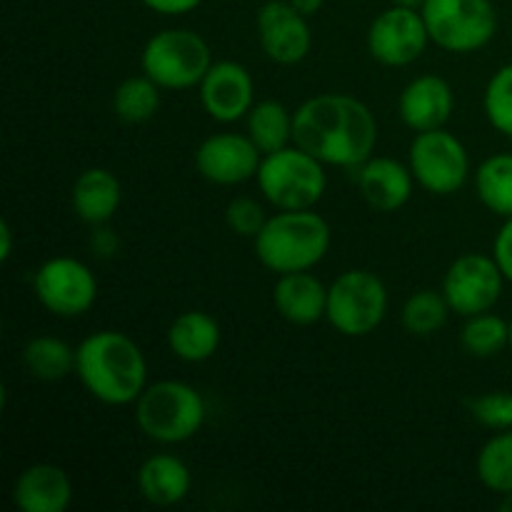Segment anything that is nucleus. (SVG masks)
<instances>
[{"label": "nucleus", "mask_w": 512, "mask_h": 512, "mask_svg": "<svg viewBox=\"0 0 512 512\" xmlns=\"http://www.w3.org/2000/svg\"><path fill=\"white\" fill-rule=\"evenodd\" d=\"M293 143L333 168H360L378 145V120L360 98L320 93L295 110Z\"/></svg>", "instance_id": "nucleus-1"}, {"label": "nucleus", "mask_w": 512, "mask_h": 512, "mask_svg": "<svg viewBox=\"0 0 512 512\" xmlns=\"http://www.w3.org/2000/svg\"><path fill=\"white\" fill-rule=\"evenodd\" d=\"M75 375L98 403L135 405L148 388V360L130 335L98 330L75 348Z\"/></svg>", "instance_id": "nucleus-2"}, {"label": "nucleus", "mask_w": 512, "mask_h": 512, "mask_svg": "<svg viewBox=\"0 0 512 512\" xmlns=\"http://www.w3.org/2000/svg\"><path fill=\"white\" fill-rule=\"evenodd\" d=\"M330 243L333 230L313 208L278 210L253 238L260 265L278 275L313 270L328 255Z\"/></svg>", "instance_id": "nucleus-3"}, {"label": "nucleus", "mask_w": 512, "mask_h": 512, "mask_svg": "<svg viewBox=\"0 0 512 512\" xmlns=\"http://www.w3.org/2000/svg\"><path fill=\"white\" fill-rule=\"evenodd\" d=\"M205 423V400L183 380L150 383L135 400V425L160 445H178L195 438Z\"/></svg>", "instance_id": "nucleus-4"}, {"label": "nucleus", "mask_w": 512, "mask_h": 512, "mask_svg": "<svg viewBox=\"0 0 512 512\" xmlns=\"http://www.w3.org/2000/svg\"><path fill=\"white\" fill-rule=\"evenodd\" d=\"M255 180L275 210L315 208L328 190L325 163L295 143L263 155Z\"/></svg>", "instance_id": "nucleus-5"}, {"label": "nucleus", "mask_w": 512, "mask_h": 512, "mask_svg": "<svg viewBox=\"0 0 512 512\" xmlns=\"http://www.w3.org/2000/svg\"><path fill=\"white\" fill-rule=\"evenodd\" d=\"M213 65L208 40L190 28H165L150 35L140 68L163 90L198 88Z\"/></svg>", "instance_id": "nucleus-6"}, {"label": "nucleus", "mask_w": 512, "mask_h": 512, "mask_svg": "<svg viewBox=\"0 0 512 512\" xmlns=\"http://www.w3.org/2000/svg\"><path fill=\"white\" fill-rule=\"evenodd\" d=\"M388 308V288L370 270H345L328 285L325 320L345 338H365L375 333L383 325Z\"/></svg>", "instance_id": "nucleus-7"}, {"label": "nucleus", "mask_w": 512, "mask_h": 512, "mask_svg": "<svg viewBox=\"0 0 512 512\" xmlns=\"http://www.w3.org/2000/svg\"><path fill=\"white\" fill-rule=\"evenodd\" d=\"M420 13L428 25L430 43L445 53H478L498 33L493 0H425Z\"/></svg>", "instance_id": "nucleus-8"}, {"label": "nucleus", "mask_w": 512, "mask_h": 512, "mask_svg": "<svg viewBox=\"0 0 512 512\" xmlns=\"http://www.w3.org/2000/svg\"><path fill=\"white\" fill-rule=\"evenodd\" d=\"M415 183L430 195H455L470 178V155L458 135L445 128L415 133L408 150Z\"/></svg>", "instance_id": "nucleus-9"}, {"label": "nucleus", "mask_w": 512, "mask_h": 512, "mask_svg": "<svg viewBox=\"0 0 512 512\" xmlns=\"http://www.w3.org/2000/svg\"><path fill=\"white\" fill-rule=\"evenodd\" d=\"M33 293L48 313L78 318L98 300V278L83 260L58 255L45 260L33 273Z\"/></svg>", "instance_id": "nucleus-10"}, {"label": "nucleus", "mask_w": 512, "mask_h": 512, "mask_svg": "<svg viewBox=\"0 0 512 512\" xmlns=\"http://www.w3.org/2000/svg\"><path fill=\"white\" fill-rule=\"evenodd\" d=\"M505 275L493 255L465 253L450 263L443 278V295L460 318L488 313L503 298Z\"/></svg>", "instance_id": "nucleus-11"}, {"label": "nucleus", "mask_w": 512, "mask_h": 512, "mask_svg": "<svg viewBox=\"0 0 512 512\" xmlns=\"http://www.w3.org/2000/svg\"><path fill=\"white\" fill-rule=\"evenodd\" d=\"M368 53L385 68H405L423 58L430 43L428 25L418 8L393 3L380 10L368 28Z\"/></svg>", "instance_id": "nucleus-12"}, {"label": "nucleus", "mask_w": 512, "mask_h": 512, "mask_svg": "<svg viewBox=\"0 0 512 512\" xmlns=\"http://www.w3.org/2000/svg\"><path fill=\"white\" fill-rule=\"evenodd\" d=\"M255 33L260 50L278 65H298L313 48L308 18L288 0H265L255 13Z\"/></svg>", "instance_id": "nucleus-13"}, {"label": "nucleus", "mask_w": 512, "mask_h": 512, "mask_svg": "<svg viewBox=\"0 0 512 512\" xmlns=\"http://www.w3.org/2000/svg\"><path fill=\"white\" fill-rule=\"evenodd\" d=\"M260 163H263V153L248 133L208 135L195 150V170L200 178L213 185H225V188L253 180Z\"/></svg>", "instance_id": "nucleus-14"}, {"label": "nucleus", "mask_w": 512, "mask_h": 512, "mask_svg": "<svg viewBox=\"0 0 512 512\" xmlns=\"http://www.w3.org/2000/svg\"><path fill=\"white\" fill-rule=\"evenodd\" d=\"M198 90L200 105L215 123H238L255 105L253 75L235 60H213Z\"/></svg>", "instance_id": "nucleus-15"}, {"label": "nucleus", "mask_w": 512, "mask_h": 512, "mask_svg": "<svg viewBox=\"0 0 512 512\" xmlns=\"http://www.w3.org/2000/svg\"><path fill=\"white\" fill-rule=\"evenodd\" d=\"M455 110L453 85L435 73L418 75L403 88L398 98V115L405 128L415 133L445 128Z\"/></svg>", "instance_id": "nucleus-16"}, {"label": "nucleus", "mask_w": 512, "mask_h": 512, "mask_svg": "<svg viewBox=\"0 0 512 512\" xmlns=\"http://www.w3.org/2000/svg\"><path fill=\"white\" fill-rule=\"evenodd\" d=\"M358 170L360 195L375 213H398L408 205L415 188L410 165L385 155H373Z\"/></svg>", "instance_id": "nucleus-17"}, {"label": "nucleus", "mask_w": 512, "mask_h": 512, "mask_svg": "<svg viewBox=\"0 0 512 512\" xmlns=\"http://www.w3.org/2000/svg\"><path fill=\"white\" fill-rule=\"evenodd\" d=\"M20 512H65L73 503V483L55 463H33L15 478L10 490Z\"/></svg>", "instance_id": "nucleus-18"}, {"label": "nucleus", "mask_w": 512, "mask_h": 512, "mask_svg": "<svg viewBox=\"0 0 512 512\" xmlns=\"http://www.w3.org/2000/svg\"><path fill=\"white\" fill-rule=\"evenodd\" d=\"M273 305L290 325H315L328 310V285L310 270L278 275L273 285Z\"/></svg>", "instance_id": "nucleus-19"}, {"label": "nucleus", "mask_w": 512, "mask_h": 512, "mask_svg": "<svg viewBox=\"0 0 512 512\" xmlns=\"http://www.w3.org/2000/svg\"><path fill=\"white\" fill-rule=\"evenodd\" d=\"M123 203V185L108 168H88L75 178L70 190L73 213L88 225H105L113 220Z\"/></svg>", "instance_id": "nucleus-20"}, {"label": "nucleus", "mask_w": 512, "mask_h": 512, "mask_svg": "<svg viewBox=\"0 0 512 512\" xmlns=\"http://www.w3.org/2000/svg\"><path fill=\"white\" fill-rule=\"evenodd\" d=\"M190 488H193V475L178 455H150L138 468L140 498L155 508H170V505L183 503Z\"/></svg>", "instance_id": "nucleus-21"}, {"label": "nucleus", "mask_w": 512, "mask_h": 512, "mask_svg": "<svg viewBox=\"0 0 512 512\" xmlns=\"http://www.w3.org/2000/svg\"><path fill=\"white\" fill-rule=\"evenodd\" d=\"M223 343L220 323L203 310H185L170 323L168 348L183 363H205Z\"/></svg>", "instance_id": "nucleus-22"}, {"label": "nucleus", "mask_w": 512, "mask_h": 512, "mask_svg": "<svg viewBox=\"0 0 512 512\" xmlns=\"http://www.w3.org/2000/svg\"><path fill=\"white\" fill-rule=\"evenodd\" d=\"M248 135L263 155L293 145L295 113H290L280 100H260L248 113Z\"/></svg>", "instance_id": "nucleus-23"}, {"label": "nucleus", "mask_w": 512, "mask_h": 512, "mask_svg": "<svg viewBox=\"0 0 512 512\" xmlns=\"http://www.w3.org/2000/svg\"><path fill=\"white\" fill-rule=\"evenodd\" d=\"M23 365L35 380L55 383L75 373V348L55 335H35L25 343Z\"/></svg>", "instance_id": "nucleus-24"}, {"label": "nucleus", "mask_w": 512, "mask_h": 512, "mask_svg": "<svg viewBox=\"0 0 512 512\" xmlns=\"http://www.w3.org/2000/svg\"><path fill=\"white\" fill-rule=\"evenodd\" d=\"M478 200L498 218H512V153L490 155L475 170Z\"/></svg>", "instance_id": "nucleus-25"}, {"label": "nucleus", "mask_w": 512, "mask_h": 512, "mask_svg": "<svg viewBox=\"0 0 512 512\" xmlns=\"http://www.w3.org/2000/svg\"><path fill=\"white\" fill-rule=\"evenodd\" d=\"M160 85L155 83L148 75H130L123 83L115 88L113 93V113L118 115V120L130 125L148 123L150 118H155V113L160 110Z\"/></svg>", "instance_id": "nucleus-26"}, {"label": "nucleus", "mask_w": 512, "mask_h": 512, "mask_svg": "<svg viewBox=\"0 0 512 512\" xmlns=\"http://www.w3.org/2000/svg\"><path fill=\"white\" fill-rule=\"evenodd\" d=\"M460 345L473 358H495L503 350H510V320L500 318L493 310L470 315L460 330Z\"/></svg>", "instance_id": "nucleus-27"}, {"label": "nucleus", "mask_w": 512, "mask_h": 512, "mask_svg": "<svg viewBox=\"0 0 512 512\" xmlns=\"http://www.w3.org/2000/svg\"><path fill=\"white\" fill-rule=\"evenodd\" d=\"M478 480L495 495L512 493V428L495 433L475 460Z\"/></svg>", "instance_id": "nucleus-28"}, {"label": "nucleus", "mask_w": 512, "mask_h": 512, "mask_svg": "<svg viewBox=\"0 0 512 512\" xmlns=\"http://www.w3.org/2000/svg\"><path fill=\"white\" fill-rule=\"evenodd\" d=\"M450 305L445 300L443 290H415L403 305V328L408 330L415 338H430V335L438 333L440 328H445L450 318Z\"/></svg>", "instance_id": "nucleus-29"}, {"label": "nucleus", "mask_w": 512, "mask_h": 512, "mask_svg": "<svg viewBox=\"0 0 512 512\" xmlns=\"http://www.w3.org/2000/svg\"><path fill=\"white\" fill-rule=\"evenodd\" d=\"M483 110L500 135L512 138V63H505L490 75L483 93Z\"/></svg>", "instance_id": "nucleus-30"}, {"label": "nucleus", "mask_w": 512, "mask_h": 512, "mask_svg": "<svg viewBox=\"0 0 512 512\" xmlns=\"http://www.w3.org/2000/svg\"><path fill=\"white\" fill-rule=\"evenodd\" d=\"M470 415L483 428L500 433L512 428V390H490L468 400Z\"/></svg>", "instance_id": "nucleus-31"}, {"label": "nucleus", "mask_w": 512, "mask_h": 512, "mask_svg": "<svg viewBox=\"0 0 512 512\" xmlns=\"http://www.w3.org/2000/svg\"><path fill=\"white\" fill-rule=\"evenodd\" d=\"M225 223L240 238H255L263 230V225L268 223V215H265V208L258 200L248 198V195H238L225 208Z\"/></svg>", "instance_id": "nucleus-32"}, {"label": "nucleus", "mask_w": 512, "mask_h": 512, "mask_svg": "<svg viewBox=\"0 0 512 512\" xmlns=\"http://www.w3.org/2000/svg\"><path fill=\"white\" fill-rule=\"evenodd\" d=\"M493 258L498 260L505 280L512 283V218H505L493 240Z\"/></svg>", "instance_id": "nucleus-33"}, {"label": "nucleus", "mask_w": 512, "mask_h": 512, "mask_svg": "<svg viewBox=\"0 0 512 512\" xmlns=\"http://www.w3.org/2000/svg\"><path fill=\"white\" fill-rule=\"evenodd\" d=\"M140 3H143L148 10H153V13L175 18V15L193 13L195 8H200L203 0H140Z\"/></svg>", "instance_id": "nucleus-34"}, {"label": "nucleus", "mask_w": 512, "mask_h": 512, "mask_svg": "<svg viewBox=\"0 0 512 512\" xmlns=\"http://www.w3.org/2000/svg\"><path fill=\"white\" fill-rule=\"evenodd\" d=\"M90 248H93V253L98 255V258H110V255L118 250V235L108 228V223L95 225L93 238H90Z\"/></svg>", "instance_id": "nucleus-35"}, {"label": "nucleus", "mask_w": 512, "mask_h": 512, "mask_svg": "<svg viewBox=\"0 0 512 512\" xmlns=\"http://www.w3.org/2000/svg\"><path fill=\"white\" fill-rule=\"evenodd\" d=\"M10 255H13V228H10L8 220L0 223V260L8 263Z\"/></svg>", "instance_id": "nucleus-36"}, {"label": "nucleus", "mask_w": 512, "mask_h": 512, "mask_svg": "<svg viewBox=\"0 0 512 512\" xmlns=\"http://www.w3.org/2000/svg\"><path fill=\"white\" fill-rule=\"evenodd\" d=\"M290 5H293L298 13H303L305 18H313V15H318L320 10H323L325 0H288Z\"/></svg>", "instance_id": "nucleus-37"}, {"label": "nucleus", "mask_w": 512, "mask_h": 512, "mask_svg": "<svg viewBox=\"0 0 512 512\" xmlns=\"http://www.w3.org/2000/svg\"><path fill=\"white\" fill-rule=\"evenodd\" d=\"M500 510H503V512H512V493L500 495Z\"/></svg>", "instance_id": "nucleus-38"}, {"label": "nucleus", "mask_w": 512, "mask_h": 512, "mask_svg": "<svg viewBox=\"0 0 512 512\" xmlns=\"http://www.w3.org/2000/svg\"><path fill=\"white\" fill-rule=\"evenodd\" d=\"M393 3H398V5H408V8H423L425 5V0H393Z\"/></svg>", "instance_id": "nucleus-39"}, {"label": "nucleus", "mask_w": 512, "mask_h": 512, "mask_svg": "<svg viewBox=\"0 0 512 512\" xmlns=\"http://www.w3.org/2000/svg\"><path fill=\"white\" fill-rule=\"evenodd\" d=\"M510 353H512V320H510Z\"/></svg>", "instance_id": "nucleus-40"}]
</instances>
